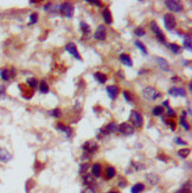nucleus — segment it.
Masks as SVG:
<instances>
[{"instance_id":"obj_1","label":"nucleus","mask_w":192,"mask_h":193,"mask_svg":"<svg viewBox=\"0 0 192 193\" xmlns=\"http://www.w3.org/2000/svg\"><path fill=\"white\" fill-rule=\"evenodd\" d=\"M58 12H60L62 16H64L65 18H73L74 16V5L71 2H62L59 5V8H58Z\"/></svg>"},{"instance_id":"obj_2","label":"nucleus","mask_w":192,"mask_h":193,"mask_svg":"<svg viewBox=\"0 0 192 193\" xmlns=\"http://www.w3.org/2000/svg\"><path fill=\"white\" fill-rule=\"evenodd\" d=\"M129 121H131V126L133 128H141L142 124H144V118H142V115L136 112V110H132L131 112V116H129Z\"/></svg>"},{"instance_id":"obj_3","label":"nucleus","mask_w":192,"mask_h":193,"mask_svg":"<svg viewBox=\"0 0 192 193\" xmlns=\"http://www.w3.org/2000/svg\"><path fill=\"white\" fill-rule=\"evenodd\" d=\"M142 96H144V98H146V100L155 101L156 98H159V97L161 96V94L158 93V91L155 90V88H153V87H146V88L142 90Z\"/></svg>"},{"instance_id":"obj_4","label":"nucleus","mask_w":192,"mask_h":193,"mask_svg":"<svg viewBox=\"0 0 192 193\" xmlns=\"http://www.w3.org/2000/svg\"><path fill=\"white\" fill-rule=\"evenodd\" d=\"M164 24H165V27L169 30V31H173L175 29V25H177V20L175 17L171 14V13H167L165 14L164 17Z\"/></svg>"},{"instance_id":"obj_5","label":"nucleus","mask_w":192,"mask_h":193,"mask_svg":"<svg viewBox=\"0 0 192 193\" xmlns=\"http://www.w3.org/2000/svg\"><path fill=\"white\" fill-rule=\"evenodd\" d=\"M165 5L171 12H181L184 8L183 4L180 1H175V0H167V1H165Z\"/></svg>"},{"instance_id":"obj_6","label":"nucleus","mask_w":192,"mask_h":193,"mask_svg":"<svg viewBox=\"0 0 192 193\" xmlns=\"http://www.w3.org/2000/svg\"><path fill=\"white\" fill-rule=\"evenodd\" d=\"M82 149H83L85 153L91 155V154H94L95 152H97L98 146H97V143L94 142V141H87V142H84V143L82 145Z\"/></svg>"},{"instance_id":"obj_7","label":"nucleus","mask_w":192,"mask_h":193,"mask_svg":"<svg viewBox=\"0 0 192 193\" xmlns=\"http://www.w3.org/2000/svg\"><path fill=\"white\" fill-rule=\"evenodd\" d=\"M117 132H120L122 135L128 136V135H132V134L134 133V128H133L129 123L123 122V123H121L120 126H117Z\"/></svg>"},{"instance_id":"obj_8","label":"nucleus","mask_w":192,"mask_h":193,"mask_svg":"<svg viewBox=\"0 0 192 193\" xmlns=\"http://www.w3.org/2000/svg\"><path fill=\"white\" fill-rule=\"evenodd\" d=\"M151 30L153 31L154 36L158 38V40H159V41H161V43H165V40H166V38H165V35L163 33V31L160 30V27L158 26V24H156L155 21H152V23H151Z\"/></svg>"},{"instance_id":"obj_9","label":"nucleus","mask_w":192,"mask_h":193,"mask_svg":"<svg viewBox=\"0 0 192 193\" xmlns=\"http://www.w3.org/2000/svg\"><path fill=\"white\" fill-rule=\"evenodd\" d=\"M94 38L96 40H106L107 38V30H106V27H104V25H100V26H97V29H96V31L94 32Z\"/></svg>"},{"instance_id":"obj_10","label":"nucleus","mask_w":192,"mask_h":193,"mask_svg":"<svg viewBox=\"0 0 192 193\" xmlns=\"http://www.w3.org/2000/svg\"><path fill=\"white\" fill-rule=\"evenodd\" d=\"M65 50L73 56L74 58H76L77 60H81L82 57H81V55L78 54V50H77L76 45L74 44V43H68L67 45H65Z\"/></svg>"},{"instance_id":"obj_11","label":"nucleus","mask_w":192,"mask_h":193,"mask_svg":"<svg viewBox=\"0 0 192 193\" xmlns=\"http://www.w3.org/2000/svg\"><path fill=\"white\" fill-rule=\"evenodd\" d=\"M115 132H117V124H116L115 122L108 123L106 127H103V128L100 130L101 135H109V134L115 133Z\"/></svg>"},{"instance_id":"obj_12","label":"nucleus","mask_w":192,"mask_h":193,"mask_svg":"<svg viewBox=\"0 0 192 193\" xmlns=\"http://www.w3.org/2000/svg\"><path fill=\"white\" fill-rule=\"evenodd\" d=\"M169 94L173 97H186V90L184 88H177L173 87L169 90Z\"/></svg>"},{"instance_id":"obj_13","label":"nucleus","mask_w":192,"mask_h":193,"mask_svg":"<svg viewBox=\"0 0 192 193\" xmlns=\"http://www.w3.org/2000/svg\"><path fill=\"white\" fill-rule=\"evenodd\" d=\"M106 90L110 100H116V97L119 96V93H120V88L117 85H108Z\"/></svg>"},{"instance_id":"obj_14","label":"nucleus","mask_w":192,"mask_h":193,"mask_svg":"<svg viewBox=\"0 0 192 193\" xmlns=\"http://www.w3.org/2000/svg\"><path fill=\"white\" fill-rule=\"evenodd\" d=\"M154 60H155V63L159 65V68L163 70V71H165V72H167V71H170V66H169V63H167V60L165 59V58L163 57H154Z\"/></svg>"},{"instance_id":"obj_15","label":"nucleus","mask_w":192,"mask_h":193,"mask_svg":"<svg viewBox=\"0 0 192 193\" xmlns=\"http://www.w3.org/2000/svg\"><path fill=\"white\" fill-rule=\"evenodd\" d=\"M82 181L87 187H91V185H94L95 182V178L91 174H84L82 176Z\"/></svg>"},{"instance_id":"obj_16","label":"nucleus","mask_w":192,"mask_h":193,"mask_svg":"<svg viewBox=\"0 0 192 193\" xmlns=\"http://www.w3.org/2000/svg\"><path fill=\"white\" fill-rule=\"evenodd\" d=\"M102 18H103L106 24H108V25L113 24V17H112V13H110V10H109V8H104V10H103V12H102Z\"/></svg>"},{"instance_id":"obj_17","label":"nucleus","mask_w":192,"mask_h":193,"mask_svg":"<svg viewBox=\"0 0 192 193\" xmlns=\"http://www.w3.org/2000/svg\"><path fill=\"white\" fill-rule=\"evenodd\" d=\"M102 174V165L101 164H94L91 166V175L94 178H100Z\"/></svg>"},{"instance_id":"obj_18","label":"nucleus","mask_w":192,"mask_h":193,"mask_svg":"<svg viewBox=\"0 0 192 193\" xmlns=\"http://www.w3.org/2000/svg\"><path fill=\"white\" fill-rule=\"evenodd\" d=\"M56 127H57L58 130H60V132L65 133L67 137H70L71 134H73V128H70V127H67V126H64V124H62V123H57V124H56Z\"/></svg>"},{"instance_id":"obj_19","label":"nucleus","mask_w":192,"mask_h":193,"mask_svg":"<svg viewBox=\"0 0 192 193\" xmlns=\"http://www.w3.org/2000/svg\"><path fill=\"white\" fill-rule=\"evenodd\" d=\"M12 159V155L10 154L5 148H0V161L1 162H8Z\"/></svg>"},{"instance_id":"obj_20","label":"nucleus","mask_w":192,"mask_h":193,"mask_svg":"<svg viewBox=\"0 0 192 193\" xmlns=\"http://www.w3.org/2000/svg\"><path fill=\"white\" fill-rule=\"evenodd\" d=\"M58 8H59V5L52 4V2H48V4L43 7L44 11H48V12H51V13H56V12H58Z\"/></svg>"},{"instance_id":"obj_21","label":"nucleus","mask_w":192,"mask_h":193,"mask_svg":"<svg viewBox=\"0 0 192 193\" xmlns=\"http://www.w3.org/2000/svg\"><path fill=\"white\" fill-rule=\"evenodd\" d=\"M120 60H121V63L122 64H125V65H127V66H133V62H132V58L129 57L128 55H126V54H121L120 55Z\"/></svg>"},{"instance_id":"obj_22","label":"nucleus","mask_w":192,"mask_h":193,"mask_svg":"<svg viewBox=\"0 0 192 193\" xmlns=\"http://www.w3.org/2000/svg\"><path fill=\"white\" fill-rule=\"evenodd\" d=\"M145 191V184L138 182L131 187V193H142Z\"/></svg>"},{"instance_id":"obj_23","label":"nucleus","mask_w":192,"mask_h":193,"mask_svg":"<svg viewBox=\"0 0 192 193\" xmlns=\"http://www.w3.org/2000/svg\"><path fill=\"white\" fill-rule=\"evenodd\" d=\"M94 78H95L100 84H104V83L107 82V76H106L104 74H102V72H95V74H94Z\"/></svg>"},{"instance_id":"obj_24","label":"nucleus","mask_w":192,"mask_h":193,"mask_svg":"<svg viewBox=\"0 0 192 193\" xmlns=\"http://www.w3.org/2000/svg\"><path fill=\"white\" fill-rule=\"evenodd\" d=\"M116 175V170L113 166H108L106 168V178L107 179H113Z\"/></svg>"},{"instance_id":"obj_25","label":"nucleus","mask_w":192,"mask_h":193,"mask_svg":"<svg viewBox=\"0 0 192 193\" xmlns=\"http://www.w3.org/2000/svg\"><path fill=\"white\" fill-rule=\"evenodd\" d=\"M185 116H186V112L184 110L183 113H181V116H180V120H179V123L183 126V128L185 129V130H189L190 129V124L185 121Z\"/></svg>"},{"instance_id":"obj_26","label":"nucleus","mask_w":192,"mask_h":193,"mask_svg":"<svg viewBox=\"0 0 192 193\" xmlns=\"http://www.w3.org/2000/svg\"><path fill=\"white\" fill-rule=\"evenodd\" d=\"M146 180L148 181L150 185H156V184L159 182V178H158L155 174H147Z\"/></svg>"},{"instance_id":"obj_27","label":"nucleus","mask_w":192,"mask_h":193,"mask_svg":"<svg viewBox=\"0 0 192 193\" xmlns=\"http://www.w3.org/2000/svg\"><path fill=\"white\" fill-rule=\"evenodd\" d=\"M79 27H81V31H82V33H83L84 36H88V35L90 33V27H89V25H88L87 23H84V21H81V24H79Z\"/></svg>"},{"instance_id":"obj_28","label":"nucleus","mask_w":192,"mask_h":193,"mask_svg":"<svg viewBox=\"0 0 192 193\" xmlns=\"http://www.w3.org/2000/svg\"><path fill=\"white\" fill-rule=\"evenodd\" d=\"M134 45L139 49V50H140V51H141V52H142V55H145V56L147 55V49H146V46L144 45V43H142V41H140V40H135Z\"/></svg>"},{"instance_id":"obj_29","label":"nucleus","mask_w":192,"mask_h":193,"mask_svg":"<svg viewBox=\"0 0 192 193\" xmlns=\"http://www.w3.org/2000/svg\"><path fill=\"white\" fill-rule=\"evenodd\" d=\"M39 91L42 93V94H48L49 93V85L46 84V82L43 79L42 82H40V84H39Z\"/></svg>"},{"instance_id":"obj_30","label":"nucleus","mask_w":192,"mask_h":193,"mask_svg":"<svg viewBox=\"0 0 192 193\" xmlns=\"http://www.w3.org/2000/svg\"><path fill=\"white\" fill-rule=\"evenodd\" d=\"M184 47L189 51L192 50V45H191V36L190 35H186L185 36V39H184Z\"/></svg>"},{"instance_id":"obj_31","label":"nucleus","mask_w":192,"mask_h":193,"mask_svg":"<svg viewBox=\"0 0 192 193\" xmlns=\"http://www.w3.org/2000/svg\"><path fill=\"white\" fill-rule=\"evenodd\" d=\"M90 168V165L88 164V162H84V164H81L79 165V171H78V173L82 174V175H84V174H87V171Z\"/></svg>"},{"instance_id":"obj_32","label":"nucleus","mask_w":192,"mask_h":193,"mask_svg":"<svg viewBox=\"0 0 192 193\" xmlns=\"http://www.w3.org/2000/svg\"><path fill=\"white\" fill-rule=\"evenodd\" d=\"M163 113H164V108H163L161 106H155L153 109H152L153 116H160L163 115Z\"/></svg>"},{"instance_id":"obj_33","label":"nucleus","mask_w":192,"mask_h":193,"mask_svg":"<svg viewBox=\"0 0 192 193\" xmlns=\"http://www.w3.org/2000/svg\"><path fill=\"white\" fill-rule=\"evenodd\" d=\"M0 77L2 78L4 81H8V79L11 78V71H8V70H6V69H2V70L0 71Z\"/></svg>"},{"instance_id":"obj_34","label":"nucleus","mask_w":192,"mask_h":193,"mask_svg":"<svg viewBox=\"0 0 192 193\" xmlns=\"http://www.w3.org/2000/svg\"><path fill=\"white\" fill-rule=\"evenodd\" d=\"M177 193H191V182L189 181L187 184H184V186Z\"/></svg>"},{"instance_id":"obj_35","label":"nucleus","mask_w":192,"mask_h":193,"mask_svg":"<svg viewBox=\"0 0 192 193\" xmlns=\"http://www.w3.org/2000/svg\"><path fill=\"white\" fill-rule=\"evenodd\" d=\"M26 83H27V85H29L31 89H35V88H37V85H38V82H37L36 78H29V79L26 81Z\"/></svg>"},{"instance_id":"obj_36","label":"nucleus","mask_w":192,"mask_h":193,"mask_svg":"<svg viewBox=\"0 0 192 193\" xmlns=\"http://www.w3.org/2000/svg\"><path fill=\"white\" fill-rule=\"evenodd\" d=\"M189 154H190V149H189V148H183V149H179V151H178V155H179L180 158H183V159H185Z\"/></svg>"},{"instance_id":"obj_37","label":"nucleus","mask_w":192,"mask_h":193,"mask_svg":"<svg viewBox=\"0 0 192 193\" xmlns=\"http://www.w3.org/2000/svg\"><path fill=\"white\" fill-rule=\"evenodd\" d=\"M132 165H134L133 167H134L135 172H138V171H142V170H145V168H146V166H145L144 164H141V162H132Z\"/></svg>"},{"instance_id":"obj_38","label":"nucleus","mask_w":192,"mask_h":193,"mask_svg":"<svg viewBox=\"0 0 192 193\" xmlns=\"http://www.w3.org/2000/svg\"><path fill=\"white\" fill-rule=\"evenodd\" d=\"M169 47L171 49V51H172L173 54H175V55L180 52V47H179V46H178L177 44H174V43H172V44H170V45H169Z\"/></svg>"},{"instance_id":"obj_39","label":"nucleus","mask_w":192,"mask_h":193,"mask_svg":"<svg viewBox=\"0 0 192 193\" xmlns=\"http://www.w3.org/2000/svg\"><path fill=\"white\" fill-rule=\"evenodd\" d=\"M145 30L142 29V27H136L134 30V35L135 36H138V37H142V36H145Z\"/></svg>"},{"instance_id":"obj_40","label":"nucleus","mask_w":192,"mask_h":193,"mask_svg":"<svg viewBox=\"0 0 192 193\" xmlns=\"http://www.w3.org/2000/svg\"><path fill=\"white\" fill-rule=\"evenodd\" d=\"M38 21V14L37 13H32L31 16H30V25H33V24H36Z\"/></svg>"},{"instance_id":"obj_41","label":"nucleus","mask_w":192,"mask_h":193,"mask_svg":"<svg viewBox=\"0 0 192 193\" xmlns=\"http://www.w3.org/2000/svg\"><path fill=\"white\" fill-rule=\"evenodd\" d=\"M49 114H50L51 116H54V117H59V116L62 115L60 109H58V108L54 109V110H51V112H49Z\"/></svg>"},{"instance_id":"obj_42","label":"nucleus","mask_w":192,"mask_h":193,"mask_svg":"<svg viewBox=\"0 0 192 193\" xmlns=\"http://www.w3.org/2000/svg\"><path fill=\"white\" fill-rule=\"evenodd\" d=\"M174 143H177V145H180V146H186L187 143H186V141H184V140H181L180 137H175L174 139Z\"/></svg>"},{"instance_id":"obj_43","label":"nucleus","mask_w":192,"mask_h":193,"mask_svg":"<svg viewBox=\"0 0 192 193\" xmlns=\"http://www.w3.org/2000/svg\"><path fill=\"white\" fill-rule=\"evenodd\" d=\"M126 185H127V180H126V179H123V178H121V179L119 180V182H117V186H119V187H121V188L126 187Z\"/></svg>"},{"instance_id":"obj_44","label":"nucleus","mask_w":192,"mask_h":193,"mask_svg":"<svg viewBox=\"0 0 192 193\" xmlns=\"http://www.w3.org/2000/svg\"><path fill=\"white\" fill-rule=\"evenodd\" d=\"M123 97H125V100H126L127 102H132V96H131L127 91H123Z\"/></svg>"},{"instance_id":"obj_45","label":"nucleus","mask_w":192,"mask_h":193,"mask_svg":"<svg viewBox=\"0 0 192 193\" xmlns=\"http://www.w3.org/2000/svg\"><path fill=\"white\" fill-rule=\"evenodd\" d=\"M164 156H165V155H158L156 159L160 160V161H163V162H167V161H169V158H164Z\"/></svg>"},{"instance_id":"obj_46","label":"nucleus","mask_w":192,"mask_h":193,"mask_svg":"<svg viewBox=\"0 0 192 193\" xmlns=\"http://www.w3.org/2000/svg\"><path fill=\"white\" fill-rule=\"evenodd\" d=\"M87 2H88V4H93V5H95V6H101V2L97 1V0H87Z\"/></svg>"},{"instance_id":"obj_47","label":"nucleus","mask_w":192,"mask_h":193,"mask_svg":"<svg viewBox=\"0 0 192 193\" xmlns=\"http://www.w3.org/2000/svg\"><path fill=\"white\" fill-rule=\"evenodd\" d=\"M167 116H171V117L175 116V112L173 110L172 108H167Z\"/></svg>"},{"instance_id":"obj_48","label":"nucleus","mask_w":192,"mask_h":193,"mask_svg":"<svg viewBox=\"0 0 192 193\" xmlns=\"http://www.w3.org/2000/svg\"><path fill=\"white\" fill-rule=\"evenodd\" d=\"M83 193H95V190H94L93 187H87V188L83 191Z\"/></svg>"},{"instance_id":"obj_49","label":"nucleus","mask_w":192,"mask_h":193,"mask_svg":"<svg viewBox=\"0 0 192 193\" xmlns=\"http://www.w3.org/2000/svg\"><path fill=\"white\" fill-rule=\"evenodd\" d=\"M5 96V87L4 85H0V97Z\"/></svg>"},{"instance_id":"obj_50","label":"nucleus","mask_w":192,"mask_h":193,"mask_svg":"<svg viewBox=\"0 0 192 193\" xmlns=\"http://www.w3.org/2000/svg\"><path fill=\"white\" fill-rule=\"evenodd\" d=\"M165 123L170 124V126H171V129H172V130H174V129H175V124H174L173 122H171V121H165Z\"/></svg>"},{"instance_id":"obj_51","label":"nucleus","mask_w":192,"mask_h":193,"mask_svg":"<svg viewBox=\"0 0 192 193\" xmlns=\"http://www.w3.org/2000/svg\"><path fill=\"white\" fill-rule=\"evenodd\" d=\"M82 159H83V160H87V159H89V154L84 152V153H83V155H82Z\"/></svg>"},{"instance_id":"obj_52","label":"nucleus","mask_w":192,"mask_h":193,"mask_svg":"<svg viewBox=\"0 0 192 193\" xmlns=\"http://www.w3.org/2000/svg\"><path fill=\"white\" fill-rule=\"evenodd\" d=\"M117 76L121 78H125V75H123V72H122V70H120L119 72H117Z\"/></svg>"},{"instance_id":"obj_53","label":"nucleus","mask_w":192,"mask_h":193,"mask_svg":"<svg viewBox=\"0 0 192 193\" xmlns=\"http://www.w3.org/2000/svg\"><path fill=\"white\" fill-rule=\"evenodd\" d=\"M148 71L147 70H145V69H141L140 71H139V75H144V74H147Z\"/></svg>"},{"instance_id":"obj_54","label":"nucleus","mask_w":192,"mask_h":193,"mask_svg":"<svg viewBox=\"0 0 192 193\" xmlns=\"http://www.w3.org/2000/svg\"><path fill=\"white\" fill-rule=\"evenodd\" d=\"M169 106H170V103H169V101H165V102L163 103V106H161V107H167V108H169Z\"/></svg>"},{"instance_id":"obj_55","label":"nucleus","mask_w":192,"mask_h":193,"mask_svg":"<svg viewBox=\"0 0 192 193\" xmlns=\"http://www.w3.org/2000/svg\"><path fill=\"white\" fill-rule=\"evenodd\" d=\"M171 79H172L173 82H178V81H179V77H175V76H174V77H172Z\"/></svg>"},{"instance_id":"obj_56","label":"nucleus","mask_w":192,"mask_h":193,"mask_svg":"<svg viewBox=\"0 0 192 193\" xmlns=\"http://www.w3.org/2000/svg\"><path fill=\"white\" fill-rule=\"evenodd\" d=\"M184 65H190V60H184Z\"/></svg>"},{"instance_id":"obj_57","label":"nucleus","mask_w":192,"mask_h":193,"mask_svg":"<svg viewBox=\"0 0 192 193\" xmlns=\"http://www.w3.org/2000/svg\"><path fill=\"white\" fill-rule=\"evenodd\" d=\"M189 91H192V83H189Z\"/></svg>"},{"instance_id":"obj_58","label":"nucleus","mask_w":192,"mask_h":193,"mask_svg":"<svg viewBox=\"0 0 192 193\" xmlns=\"http://www.w3.org/2000/svg\"><path fill=\"white\" fill-rule=\"evenodd\" d=\"M107 193H120V192H117V191H110V192H107Z\"/></svg>"}]
</instances>
